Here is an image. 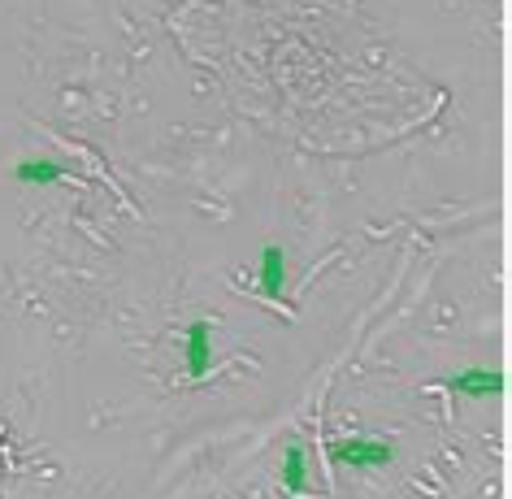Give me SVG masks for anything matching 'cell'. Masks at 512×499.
Returning <instances> with one entry per match:
<instances>
[{"mask_svg": "<svg viewBox=\"0 0 512 499\" xmlns=\"http://www.w3.org/2000/svg\"><path fill=\"white\" fill-rule=\"evenodd\" d=\"M330 460L348 465V469H378V465H391L395 460V447L382 439H369V434H356V439H343L330 447Z\"/></svg>", "mask_w": 512, "mask_h": 499, "instance_id": "obj_1", "label": "cell"}, {"mask_svg": "<svg viewBox=\"0 0 512 499\" xmlns=\"http://www.w3.org/2000/svg\"><path fill=\"white\" fill-rule=\"evenodd\" d=\"M256 283L270 300H283V287H287V252L278 243H265L261 248V265H256Z\"/></svg>", "mask_w": 512, "mask_h": 499, "instance_id": "obj_4", "label": "cell"}, {"mask_svg": "<svg viewBox=\"0 0 512 499\" xmlns=\"http://www.w3.org/2000/svg\"><path fill=\"white\" fill-rule=\"evenodd\" d=\"M14 178L18 183H31V187H48V183H61V178H66V165L48 161V157H27V161L14 165Z\"/></svg>", "mask_w": 512, "mask_h": 499, "instance_id": "obj_5", "label": "cell"}, {"mask_svg": "<svg viewBox=\"0 0 512 499\" xmlns=\"http://www.w3.org/2000/svg\"><path fill=\"white\" fill-rule=\"evenodd\" d=\"M283 491L287 495H304V491H309V460H304V447L300 443H287V456H283Z\"/></svg>", "mask_w": 512, "mask_h": 499, "instance_id": "obj_6", "label": "cell"}, {"mask_svg": "<svg viewBox=\"0 0 512 499\" xmlns=\"http://www.w3.org/2000/svg\"><path fill=\"white\" fill-rule=\"evenodd\" d=\"M209 374H213V326L191 322V330H187V378L200 382Z\"/></svg>", "mask_w": 512, "mask_h": 499, "instance_id": "obj_3", "label": "cell"}, {"mask_svg": "<svg viewBox=\"0 0 512 499\" xmlns=\"http://www.w3.org/2000/svg\"><path fill=\"white\" fill-rule=\"evenodd\" d=\"M447 391H456V395H465V400H495V395H504L508 387V378H504V369H482V365H473V369H460V374H452L443 382Z\"/></svg>", "mask_w": 512, "mask_h": 499, "instance_id": "obj_2", "label": "cell"}]
</instances>
